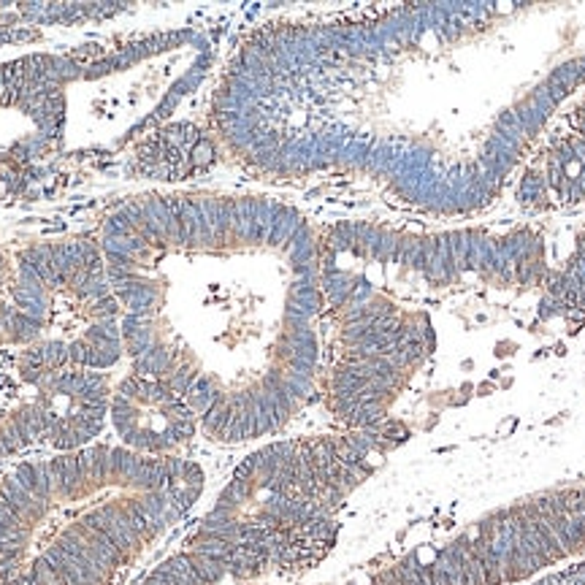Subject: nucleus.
I'll return each instance as SVG.
<instances>
[{"instance_id":"f257e3e1","label":"nucleus","mask_w":585,"mask_h":585,"mask_svg":"<svg viewBox=\"0 0 585 585\" xmlns=\"http://www.w3.org/2000/svg\"><path fill=\"white\" fill-rule=\"evenodd\" d=\"M434 566H436V572L442 574L444 585H466L464 564H461V553H458L455 542H453V545H447V547H442V550L436 553V558H434Z\"/></svg>"},{"instance_id":"f03ea898","label":"nucleus","mask_w":585,"mask_h":585,"mask_svg":"<svg viewBox=\"0 0 585 585\" xmlns=\"http://www.w3.org/2000/svg\"><path fill=\"white\" fill-rule=\"evenodd\" d=\"M455 547H458V553H461V564H464L466 585H488V583H485L483 561H480L477 550H474V545H472V537H469V534H461V537L455 539Z\"/></svg>"},{"instance_id":"7ed1b4c3","label":"nucleus","mask_w":585,"mask_h":585,"mask_svg":"<svg viewBox=\"0 0 585 585\" xmlns=\"http://www.w3.org/2000/svg\"><path fill=\"white\" fill-rule=\"evenodd\" d=\"M547 182L537 174H528L523 182H521V190H518V198L523 203H537L539 198H545Z\"/></svg>"}]
</instances>
